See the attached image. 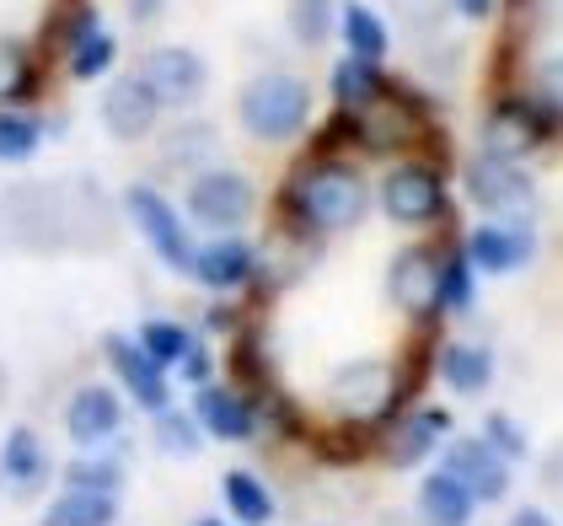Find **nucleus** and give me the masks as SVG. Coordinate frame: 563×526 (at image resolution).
Returning a JSON list of instances; mask_svg holds the SVG:
<instances>
[{
	"mask_svg": "<svg viewBox=\"0 0 563 526\" xmlns=\"http://www.w3.org/2000/svg\"><path fill=\"white\" fill-rule=\"evenodd\" d=\"M371 216V177L349 156H296L274 194V231L322 242L344 237Z\"/></svg>",
	"mask_w": 563,
	"mask_h": 526,
	"instance_id": "nucleus-1",
	"label": "nucleus"
},
{
	"mask_svg": "<svg viewBox=\"0 0 563 526\" xmlns=\"http://www.w3.org/2000/svg\"><path fill=\"white\" fill-rule=\"evenodd\" d=\"M559 91L542 87H499L488 113H483V156L499 162H526L531 151L559 140Z\"/></svg>",
	"mask_w": 563,
	"mask_h": 526,
	"instance_id": "nucleus-2",
	"label": "nucleus"
},
{
	"mask_svg": "<svg viewBox=\"0 0 563 526\" xmlns=\"http://www.w3.org/2000/svg\"><path fill=\"white\" fill-rule=\"evenodd\" d=\"M371 205H382V216L391 226H408V231L451 226L445 167H434L424 156H397V162H387V173L371 183Z\"/></svg>",
	"mask_w": 563,
	"mask_h": 526,
	"instance_id": "nucleus-3",
	"label": "nucleus"
},
{
	"mask_svg": "<svg viewBox=\"0 0 563 526\" xmlns=\"http://www.w3.org/2000/svg\"><path fill=\"white\" fill-rule=\"evenodd\" d=\"M311 81L296 70H263L236 97V119L258 145H279L311 130Z\"/></svg>",
	"mask_w": 563,
	"mask_h": 526,
	"instance_id": "nucleus-4",
	"label": "nucleus"
},
{
	"mask_svg": "<svg viewBox=\"0 0 563 526\" xmlns=\"http://www.w3.org/2000/svg\"><path fill=\"white\" fill-rule=\"evenodd\" d=\"M462 194L473 199L483 220H531L537 216V177L520 162H499V156H467L462 167Z\"/></svg>",
	"mask_w": 563,
	"mask_h": 526,
	"instance_id": "nucleus-5",
	"label": "nucleus"
},
{
	"mask_svg": "<svg viewBox=\"0 0 563 526\" xmlns=\"http://www.w3.org/2000/svg\"><path fill=\"white\" fill-rule=\"evenodd\" d=\"M258 210V188H253V177L236 173V167H205V173L188 177V199H183V216L194 220V226H205V231H236V226H247Z\"/></svg>",
	"mask_w": 563,
	"mask_h": 526,
	"instance_id": "nucleus-6",
	"label": "nucleus"
},
{
	"mask_svg": "<svg viewBox=\"0 0 563 526\" xmlns=\"http://www.w3.org/2000/svg\"><path fill=\"white\" fill-rule=\"evenodd\" d=\"M124 216H130V226L145 237V248L167 263L173 274H188V259H194V226H188V216L177 210L162 188L130 183V188H124Z\"/></svg>",
	"mask_w": 563,
	"mask_h": 526,
	"instance_id": "nucleus-7",
	"label": "nucleus"
},
{
	"mask_svg": "<svg viewBox=\"0 0 563 526\" xmlns=\"http://www.w3.org/2000/svg\"><path fill=\"white\" fill-rule=\"evenodd\" d=\"M445 242H451V231L413 237L387 263V302L402 317H413V322H440V311H434V274H440V259H445Z\"/></svg>",
	"mask_w": 563,
	"mask_h": 526,
	"instance_id": "nucleus-8",
	"label": "nucleus"
},
{
	"mask_svg": "<svg viewBox=\"0 0 563 526\" xmlns=\"http://www.w3.org/2000/svg\"><path fill=\"white\" fill-rule=\"evenodd\" d=\"M408 393V382H402V365H391V360H376V354H365V360H349L344 371L333 376V408L354 419V425H371V419H387L391 408L402 403Z\"/></svg>",
	"mask_w": 563,
	"mask_h": 526,
	"instance_id": "nucleus-9",
	"label": "nucleus"
},
{
	"mask_svg": "<svg viewBox=\"0 0 563 526\" xmlns=\"http://www.w3.org/2000/svg\"><path fill=\"white\" fill-rule=\"evenodd\" d=\"M456 242L473 263V274H520L537 259V226L531 220H477Z\"/></svg>",
	"mask_w": 563,
	"mask_h": 526,
	"instance_id": "nucleus-10",
	"label": "nucleus"
},
{
	"mask_svg": "<svg viewBox=\"0 0 563 526\" xmlns=\"http://www.w3.org/2000/svg\"><path fill=\"white\" fill-rule=\"evenodd\" d=\"M97 113H102V130L113 134V140H124V145L156 134V124H162V102H156V91L145 87L140 70H113L108 87H102Z\"/></svg>",
	"mask_w": 563,
	"mask_h": 526,
	"instance_id": "nucleus-11",
	"label": "nucleus"
},
{
	"mask_svg": "<svg viewBox=\"0 0 563 526\" xmlns=\"http://www.w3.org/2000/svg\"><path fill=\"white\" fill-rule=\"evenodd\" d=\"M258 274V248L236 231L225 237H210V242H194V259H188V280L216 291V296H231V291H247Z\"/></svg>",
	"mask_w": 563,
	"mask_h": 526,
	"instance_id": "nucleus-12",
	"label": "nucleus"
},
{
	"mask_svg": "<svg viewBox=\"0 0 563 526\" xmlns=\"http://www.w3.org/2000/svg\"><path fill=\"white\" fill-rule=\"evenodd\" d=\"M140 76H145V87L156 91L162 108H188L194 97H205V87H210V65H205V54L188 48V44L151 48L145 65H140Z\"/></svg>",
	"mask_w": 563,
	"mask_h": 526,
	"instance_id": "nucleus-13",
	"label": "nucleus"
},
{
	"mask_svg": "<svg viewBox=\"0 0 563 526\" xmlns=\"http://www.w3.org/2000/svg\"><path fill=\"white\" fill-rule=\"evenodd\" d=\"M102 350H108V365H113V376H119L124 397H134L145 414L173 408V382H167V371L134 344V333H108V339H102Z\"/></svg>",
	"mask_w": 563,
	"mask_h": 526,
	"instance_id": "nucleus-14",
	"label": "nucleus"
},
{
	"mask_svg": "<svg viewBox=\"0 0 563 526\" xmlns=\"http://www.w3.org/2000/svg\"><path fill=\"white\" fill-rule=\"evenodd\" d=\"M440 473H451V479L462 483V489L473 494V505H483V500H505V489H510V462H505L483 436L445 440V468H440Z\"/></svg>",
	"mask_w": 563,
	"mask_h": 526,
	"instance_id": "nucleus-15",
	"label": "nucleus"
},
{
	"mask_svg": "<svg viewBox=\"0 0 563 526\" xmlns=\"http://www.w3.org/2000/svg\"><path fill=\"white\" fill-rule=\"evenodd\" d=\"M194 425L205 430V436L216 440H231V446H242V440L258 436V408H253V397L236 393V387H194Z\"/></svg>",
	"mask_w": 563,
	"mask_h": 526,
	"instance_id": "nucleus-16",
	"label": "nucleus"
},
{
	"mask_svg": "<svg viewBox=\"0 0 563 526\" xmlns=\"http://www.w3.org/2000/svg\"><path fill=\"white\" fill-rule=\"evenodd\" d=\"M451 436V414L445 408H413L402 419L387 425V440H382V457L391 468H419L424 457H434Z\"/></svg>",
	"mask_w": 563,
	"mask_h": 526,
	"instance_id": "nucleus-17",
	"label": "nucleus"
},
{
	"mask_svg": "<svg viewBox=\"0 0 563 526\" xmlns=\"http://www.w3.org/2000/svg\"><path fill=\"white\" fill-rule=\"evenodd\" d=\"M119 425H124V397L113 393V387H102V382L81 387V393L70 397V408H65V430H70V440L81 451H97L102 440H113Z\"/></svg>",
	"mask_w": 563,
	"mask_h": 526,
	"instance_id": "nucleus-18",
	"label": "nucleus"
},
{
	"mask_svg": "<svg viewBox=\"0 0 563 526\" xmlns=\"http://www.w3.org/2000/svg\"><path fill=\"white\" fill-rule=\"evenodd\" d=\"M44 59L22 39H0V108H33L44 97Z\"/></svg>",
	"mask_w": 563,
	"mask_h": 526,
	"instance_id": "nucleus-19",
	"label": "nucleus"
},
{
	"mask_svg": "<svg viewBox=\"0 0 563 526\" xmlns=\"http://www.w3.org/2000/svg\"><path fill=\"white\" fill-rule=\"evenodd\" d=\"M333 33L344 39V54H354V59L382 65L391 54V28L382 22V11L365 6V0H339V28Z\"/></svg>",
	"mask_w": 563,
	"mask_h": 526,
	"instance_id": "nucleus-20",
	"label": "nucleus"
},
{
	"mask_svg": "<svg viewBox=\"0 0 563 526\" xmlns=\"http://www.w3.org/2000/svg\"><path fill=\"white\" fill-rule=\"evenodd\" d=\"M113 65H119V33L102 28V22H91L87 33H76V39L65 44V76L81 81V87L113 76Z\"/></svg>",
	"mask_w": 563,
	"mask_h": 526,
	"instance_id": "nucleus-21",
	"label": "nucleus"
},
{
	"mask_svg": "<svg viewBox=\"0 0 563 526\" xmlns=\"http://www.w3.org/2000/svg\"><path fill=\"white\" fill-rule=\"evenodd\" d=\"M434 371L445 376L451 393L473 397V393H488V382H494V354H488V344L456 339V344H440L434 350Z\"/></svg>",
	"mask_w": 563,
	"mask_h": 526,
	"instance_id": "nucleus-22",
	"label": "nucleus"
},
{
	"mask_svg": "<svg viewBox=\"0 0 563 526\" xmlns=\"http://www.w3.org/2000/svg\"><path fill=\"white\" fill-rule=\"evenodd\" d=\"M473 494L451 473H430L419 483V522L424 526H473Z\"/></svg>",
	"mask_w": 563,
	"mask_h": 526,
	"instance_id": "nucleus-23",
	"label": "nucleus"
},
{
	"mask_svg": "<svg viewBox=\"0 0 563 526\" xmlns=\"http://www.w3.org/2000/svg\"><path fill=\"white\" fill-rule=\"evenodd\" d=\"M473 302H477V274L467 263V253H462V242L451 237L445 259H440V274H434V311L456 317V311H473Z\"/></svg>",
	"mask_w": 563,
	"mask_h": 526,
	"instance_id": "nucleus-24",
	"label": "nucleus"
},
{
	"mask_svg": "<svg viewBox=\"0 0 563 526\" xmlns=\"http://www.w3.org/2000/svg\"><path fill=\"white\" fill-rule=\"evenodd\" d=\"M391 76L382 70V65H371V59H354V54H344L339 65H333V76H328V91H333V108H365V102H376L382 97V87H387Z\"/></svg>",
	"mask_w": 563,
	"mask_h": 526,
	"instance_id": "nucleus-25",
	"label": "nucleus"
},
{
	"mask_svg": "<svg viewBox=\"0 0 563 526\" xmlns=\"http://www.w3.org/2000/svg\"><path fill=\"white\" fill-rule=\"evenodd\" d=\"M216 130L205 124V119H188V124H173L167 140H162V162L167 167H183V173H205V167H216Z\"/></svg>",
	"mask_w": 563,
	"mask_h": 526,
	"instance_id": "nucleus-26",
	"label": "nucleus"
},
{
	"mask_svg": "<svg viewBox=\"0 0 563 526\" xmlns=\"http://www.w3.org/2000/svg\"><path fill=\"white\" fill-rule=\"evenodd\" d=\"M119 522V500L113 494H91V489H65L59 500H48L44 526H113Z\"/></svg>",
	"mask_w": 563,
	"mask_h": 526,
	"instance_id": "nucleus-27",
	"label": "nucleus"
},
{
	"mask_svg": "<svg viewBox=\"0 0 563 526\" xmlns=\"http://www.w3.org/2000/svg\"><path fill=\"white\" fill-rule=\"evenodd\" d=\"M44 473H48V457H44V446H38V436H33V430H11L5 446H0V483L22 494V489H33Z\"/></svg>",
	"mask_w": 563,
	"mask_h": 526,
	"instance_id": "nucleus-28",
	"label": "nucleus"
},
{
	"mask_svg": "<svg viewBox=\"0 0 563 526\" xmlns=\"http://www.w3.org/2000/svg\"><path fill=\"white\" fill-rule=\"evenodd\" d=\"M220 500H225V511H231L236 526L274 522V494H268V483L258 473H225L220 479Z\"/></svg>",
	"mask_w": 563,
	"mask_h": 526,
	"instance_id": "nucleus-29",
	"label": "nucleus"
},
{
	"mask_svg": "<svg viewBox=\"0 0 563 526\" xmlns=\"http://www.w3.org/2000/svg\"><path fill=\"white\" fill-rule=\"evenodd\" d=\"M44 119L33 108H0V167H22L44 145Z\"/></svg>",
	"mask_w": 563,
	"mask_h": 526,
	"instance_id": "nucleus-30",
	"label": "nucleus"
},
{
	"mask_svg": "<svg viewBox=\"0 0 563 526\" xmlns=\"http://www.w3.org/2000/svg\"><path fill=\"white\" fill-rule=\"evenodd\" d=\"M134 344L151 354L162 371H173L177 360L188 354V344H194V333L183 328V322H173V317H145L140 328H134Z\"/></svg>",
	"mask_w": 563,
	"mask_h": 526,
	"instance_id": "nucleus-31",
	"label": "nucleus"
},
{
	"mask_svg": "<svg viewBox=\"0 0 563 526\" xmlns=\"http://www.w3.org/2000/svg\"><path fill=\"white\" fill-rule=\"evenodd\" d=\"M285 22H290V39L296 44H306V48L328 44L333 28H339V0H290Z\"/></svg>",
	"mask_w": 563,
	"mask_h": 526,
	"instance_id": "nucleus-32",
	"label": "nucleus"
},
{
	"mask_svg": "<svg viewBox=\"0 0 563 526\" xmlns=\"http://www.w3.org/2000/svg\"><path fill=\"white\" fill-rule=\"evenodd\" d=\"M199 436H205V430H199L188 414H177V408H162V414H156V440H162L167 457H194V451L205 446Z\"/></svg>",
	"mask_w": 563,
	"mask_h": 526,
	"instance_id": "nucleus-33",
	"label": "nucleus"
},
{
	"mask_svg": "<svg viewBox=\"0 0 563 526\" xmlns=\"http://www.w3.org/2000/svg\"><path fill=\"white\" fill-rule=\"evenodd\" d=\"M70 489H91V494H119V479H124V468H119V457H81V462H70Z\"/></svg>",
	"mask_w": 563,
	"mask_h": 526,
	"instance_id": "nucleus-34",
	"label": "nucleus"
},
{
	"mask_svg": "<svg viewBox=\"0 0 563 526\" xmlns=\"http://www.w3.org/2000/svg\"><path fill=\"white\" fill-rule=\"evenodd\" d=\"M483 440L505 457V462H516V457H526V430H520L510 414H488L483 419Z\"/></svg>",
	"mask_w": 563,
	"mask_h": 526,
	"instance_id": "nucleus-35",
	"label": "nucleus"
},
{
	"mask_svg": "<svg viewBox=\"0 0 563 526\" xmlns=\"http://www.w3.org/2000/svg\"><path fill=\"white\" fill-rule=\"evenodd\" d=\"M177 365H183V382H188V387H210V382H216V360H210V350H205L199 339L188 344V354H183Z\"/></svg>",
	"mask_w": 563,
	"mask_h": 526,
	"instance_id": "nucleus-36",
	"label": "nucleus"
},
{
	"mask_svg": "<svg viewBox=\"0 0 563 526\" xmlns=\"http://www.w3.org/2000/svg\"><path fill=\"white\" fill-rule=\"evenodd\" d=\"M162 11H167V0H124V17L140 22V28H145V22H156Z\"/></svg>",
	"mask_w": 563,
	"mask_h": 526,
	"instance_id": "nucleus-37",
	"label": "nucleus"
},
{
	"mask_svg": "<svg viewBox=\"0 0 563 526\" xmlns=\"http://www.w3.org/2000/svg\"><path fill=\"white\" fill-rule=\"evenodd\" d=\"M467 22H488V17H499V0H451Z\"/></svg>",
	"mask_w": 563,
	"mask_h": 526,
	"instance_id": "nucleus-38",
	"label": "nucleus"
},
{
	"mask_svg": "<svg viewBox=\"0 0 563 526\" xmlns=\"http://www.w3.org/2000/svg\"><path fill=\"white\" fill-rule=\"evenodd\" d=\"M210 328H216V333H225V328H231V333H236V328H242V307H225V302H220V307H210Z\"/></svg>",
	"mask_w": 563,
	"mask_h": 526,
	"instance_id": "nucleus-39",
	"label": "nucleus"
},
{
	"mask_svg": "<svg viewBox=\"0 0 563 526\" xmlns=\"http://www.w3.org/2000/svg\"><path fill=\"white\" fill-rule=\"evenodd\" d=\"M510 526H553V516H542V511H520Z\"/></svg>",
	"mask_w": 563,
	"mask_h": 526,
	"instance_id": "nucleus-40",
	"label": "nucleus"
},
{
	"mask_svg": "<svg viewBox=\"0 0 563 526\" xmlns=\"http://www.w3.org/2000/svg\"><path fill=\"white\" fill-rule=\"evenodd\" d=\"M194 526H225V522H194Z\"/></svg>",
	"mask_w": 563,
	"mask_h": 526,
	"instance_id": "nucleus-41",
	"label": "nucleus"
}]
</instances>
